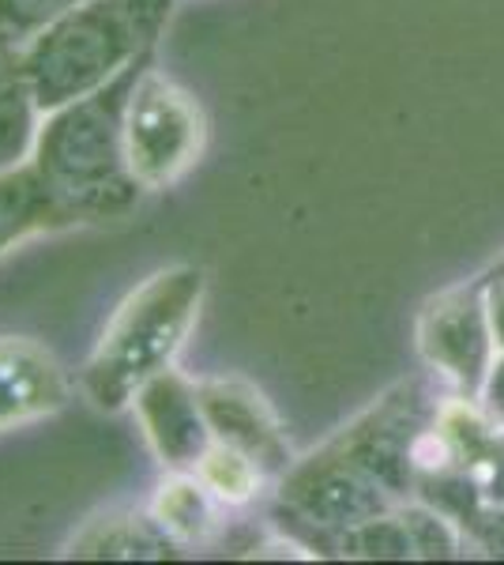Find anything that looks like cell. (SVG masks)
<instances>
[{
  "instance_id": "1",
  "label": "cell",
  "mask_w": 504,
  "mask_h": 565,
  "mask_svg": "<svg viewBox=\"0 0 504 565\" xmlns=\"http://www.w3.org/2000/svg\"><path fill=\"white\" fill-rule=\"evenodd\" d=\"M148 65L151 57L136 61L106 87L42 114L31 162L76 223L125 215L143 193L128 170L125 106Z\"/></svg>"
},
{
  "instance_id": "2",
  "label": "cell",
  "mask_w": 504,
  "mask_h": 565,
  "mask_svg": "<svg viewBox=\"0 0 504 565\" xmlns=\"http://www.w3.org/2000/svg\"><path fill=\"white\" fill-rule=\"evenodd\" d=\"M178 0H87L23 45L20 76L42 114L90 95L151 57Z\"/></svg>"
},
{
  "instance_id": "3",
  "label": "cell",
  "mask_w": 504,
  "mask_h": 565,
  "mask_svg": "<svg viewBox=\"0 0 504 565\" xmlns=\"http://www.w3.org/2000/svg\"><path fill=\"white\" fill-rule=\"evenodd\" d=\"M204 287V268L173 264L154 271L117 306L79 373V388L90 407L106 415L128 412L140 388L173 366L196 324Z\"/></svg>"
},
{
  "instance_id": "4",
  "label": "cell",
  "mask_w": 504,
  "mask_h": 565,
  "mask_svg": "<svg viewBox=\"0 0 504 565\" xmlns=\"http://www.w3.org/2000/svg\"><path fill=\"white\" fill-rule=\"evenodd\" d=\"M204 114L196 98L151 65L140 72L125 106V151L128 170L140 189H167L204 151Z\"/></svg>"
},
{
  "instance_id": "5",
  "label": "cell",
  "mask_w": 504,
  "mask_h": 565,
  "mask_svg": "<svg viewBox=\"0 0 504 565\" xmlns=\"http://www.w3.org/2000/svg\"><path fill=\"white\" fill-rule=\"evenodd\" d=\"M399 505L403 501L335 441H328L313 457L294 460L279 482L282 513L290 521L324 532L332 543L346 527H357Z\"/></svg>"
},
{
  "instance_id": "6",
  "label": "cell",
  "mask_w": 504,
  "mask_h": 565,
  "mask_svg": "<svg viewBox=\"0 0 504 565\" xmlns=\"http://www.w3.org/2000/svg\"><path fill=\"white\" fill-rule=\"evenodd\" d=\"M418 354L460 396H482V385L490 377L493 359H497L482 276L460 282L452 290H441V295L421 306Z\"/></svg>"
},
{
  "instance_id": "7",
  "label": "cell",
  "mask_w": 504,
  "mask_h": 565,
  "mask_svg": "<svg viewBox=\"0 0 504 565\" xmlns=\"http://www.w3.org/2000/svg\"><path fill=\"white\" fill-rule=\"evenodd\" d=\"M437 404L441 399L426 388V381H403L388 396H380L369 412L357 415L346 430H339L332 441L351 452L365 471H373L399 501H410L415 498L410 457H415L418 434L437 415Z\"/></svg>"
},
{
  "instance_id": "8",
  "label": "cell",
  "mask_w": 504,
  "mask_h": 565,
  "mask_svg": "<svg viewBox=\"0 0 504 565\" xmlns=\"http://www.w3.org/2000/svg\"><path fill=\"white\" fill-rule=\"evenodd\" d=\"M136 418L143 426L151 452L159 457L162 468L170 471H196L204 452L215 445L211 423L200 407L196 385L181 377L178 370H167L151 377L136 396Z\"/></svg>"
},
{
  "instance_id": "9",
  "label": "cell",
  "mask_w": 504,
  "mask_h": 565,
  "mask_svg": "<svg viewBox=\"0 0 504 565\" xmlns=\"http://www.w3.org/2000/svg\"><path fill=\"white\" fill-rule=\"evenodd\" d=\"M196 396L204 407L215 441L249 452L268 476H282L290 468V441L282 434L271 404L256 392L249 381L237 377H207L196 381Z\"/></svg>"
},
{
  "instance_id": "10",
  "label": "cell",
  "mask_w": 504,
  "mask_h": 565,
  "mask_svg": "<svg viewBox=\"0 0 504 565\" xmlns=\"http://www.w3.org/2000/svg\"><path fill=\"white\" fill-rule=\"evenodd\" d=\"M68 396V373L42 343L0 335V434L61 412Z\"/></svg>"
},
{
  "instance_id": "11",
  "label": "cell",
  "mask_w": 504,
  "mask_h": 565,
  "mask_svg": "<svg viewBox=\"0 0 504 565\" xmlns=\"http://www.w3.org/2000/svg\"><path fill=\"white\" fill-rule=\"evenodd\" d=\"M173 543L162 524L136 509H109L98 513L72 535L68 558H95V562H162L173 554Z\"/></svg>"
},
{
  "instance_id": "12",
  "label": "cell",
  "mask_w": 504,
  "mask_h": 565,
  "mask_svg": "<svg viewBox=\"0 0 504 565\" xmlns=\"http://www.w3.org/2000/svg\"><path fill=\"white\" fill-rule=\"evenodd\" d=\"M72 223L76 218L68 215L57 193L45 185L34 162L12 170V174H0V253L15 249L34 234H50Z\"/></svg>"
},
{
  "instance_id": "13",
  "label": "cell",
  "mask_w": 504,
  "mask_h": 565,
  "mask_svg": "<svg viewBox=\"0 0 504 565\" xmlns=\"http://www.w3.org/2000/svg\"><path fill=\"white\" fill-rule=\"evenodd\" d=\"M215 494L204 487V479L196 471H173L170 479L159 482L151 498V516L162 524V532L170 535L178 546H200L215 535L218 513H215Z\"/></svg>"
},
{
  "instance_id": "14",
  "label": "cell",
  "mask_w": 504,
  "mask_h": 565,
  "mask_svg": "<svg viewBox=\"0 0 504 565\" xmlns=\"http://www.w3.org/2000/svg\"><path fill=\"white\" fill-rule=\"evenodd\" d=\"M42 129V106L23 76L0 84V174L26 167Z\"/></svg>"
},
{
  "instance_id": "15",
  "label": "cell",
  "mask_w": 504,
  "mask_h": 565,
  "mask_svg": "<svg viewBox=\"0 0 504 565\" xmlns=\"http://www.w3.org/2000/svg\"><path fill=\"white\" fill-rule=\"evenodd\" d=\"M196 476L204 479V487L215 494L223 505H245L260 494V482L268 471L256 463L249 452L234 449L226 441H215L204 452V460L196 463Z\"/></svg>"
},
{
  "instance_id": "16",
  "label": "cell",
  "mask_w": 504,
  "mask_h": 565,
  "mask_svg": "<svg viewBox=\"0 0 504 565\" xmlns=\"http://www.w3.org/2000/svg\"><path fill=\"white\" fill-rule=\"evenodd\" d=\"M332 551H339L343 558H365V562H418L407 521H403L399 509L373 516V521L357 527H346L343 535H335Z\"/></svg>"
},
{
  "instance_id": "17",
  "label": "cell",
  "mask_w": 504,
  "mask_h": 565,
  "mask_svg": "<svg viewBox=\"0 0 504 565\" xmlns=\"http://www.w3.org/2000/svg\"><path fill=\"white\" fill-rule=\"evenodd\" d=\"M399 513H403V521H407V532H410V543H415V558L418 562H452V558H460L463 532L448 513H441L437 505L418 501V498L403 501Z\"/></svg>"
},
{
  "instance_id": "18",
  "label": "cell",
  "mask_w": 504,
  "mask_h": 565,
  "mask_svg": "<svg viewBox=\"0 0 504 565\" xmlns=\"http://www.w3.org/2000/svg\"><path fill=\"white\" fill-rule=\"evenodd\" d=\"M79 4H87V0H0V39L23 50L53 20H61L64 12Z\"/></svg>"
},
{
  "instance_id": "19",
  "label": "cell",
  "mask_w": 504,
  "mask_h": 565,
  "mask_svg": "<svg viewBox=\"0 0 504 565\" xmlns=\"http://www.w3.org/2000/svg\"><path fill=\"white\" fill-rule=\"evenodd\" d=\"M460 532L467 543H474L485 558L504 562V509L497 505H479L460 521Z\"/></svg>"
},
{
  "instance_id": "20",
  "label": "cell",
  "mask_w": 504,
  "mask_h": 565,
  "mask_svg": "<svg viewBox=\"0 0 504 565\" xmlns=\"http://www.w3.org/2000/svg\"><path fill=\"white\" fill-rule=\"evenodd\" d=\"M474 490H479L482 505H497L504 509V423H497V434H493V445L485 449L482 463L474 468Z\"/></svg>"
},
{
  "instance_id": "21",
  "label": "cell",
  "mask_w": 504,
  "mask_h": 565,
  "mask_svg": "<svg viewBox=\"0 0 504 565\" xmlns=\"http://www.w3.org/2000/svg\"><path fill=\"white\" fill-rule=\"evenodd\" d=\"M482 279H485V309H490L493 343H497V351H504V276L482 271Z\"/></svg>"
},
{
  "instance_id": "22",
  "label": "cell",
  "mask_w": 504,
  "mask_h": 565,
  "mask_svg": "<svg viewBox=\"0 0 504 565\" xmlns=\"http://www.w3.org/2000/svg\"><path fill=\"white\" fill-rule=\"evenodd\" d=\"M479 399H482L485 412L497 418V423H504V351H497V359H493L490 377H485Z\"/></svg>"
},
{
  "instance_id": "23",
  "label": "cell",
  "mask_w": 504,
  "mask_h": 565,
  "mask_svg": "<svg viewBox=\"0 0 504 565\" xmlns=\"http://www.w3.org/2000/svg\"><path fill=\"white\" fill-rule=\"evenodd\" d=\"M20 61H23V50H15L12 42L0 39V84L20 76Z\"/></svg>"
},
{
  "instance_id": "24",
  "label": "cell",
  "mask_w": 504,
  "mask_h": 565,
  "mask_svg": "<svg viewBox=\"0 0 504 565\" xmlns=\"http://www.w3.org/2000/svg\"><path fill=\"white\" fill-rule=\"evenodd\" d=\"M490 276H504V257H501L497 264H493V268H490Z\"/></svg>"
}]
</instances>
